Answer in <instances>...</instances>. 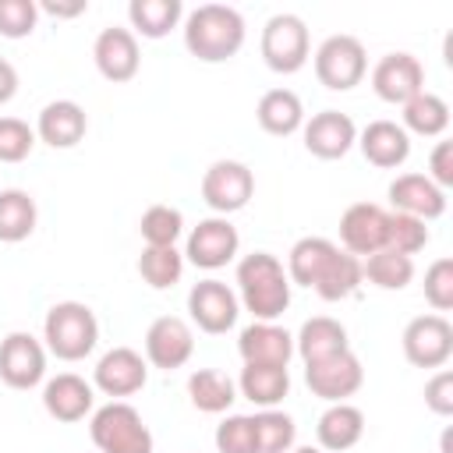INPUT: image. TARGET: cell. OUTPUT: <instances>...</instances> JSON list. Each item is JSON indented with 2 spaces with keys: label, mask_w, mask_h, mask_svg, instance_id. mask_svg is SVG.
<instances>
[{
  "label": "cell",
  "mask_w": 453,
  "mask_h": 453,
  "mask_svg": "<svg viewBox=\"0 0 453 453\" xmlns=\"http://www.w3.org/2000/svg\"><path fill=\"white\" fill-rule=\"evenodd\" d=\"M184 46L205 64H223L244 46V18L226 4H202L188 14Z\"/></svg>",
  "instance_id": "obj_1"
},
{
  "label": "cell",
  "mask_w": 453,
  "mask_h": 453,
  "mask_svg": "<svg viewBox=\"0 0 453 453\" xmlns=\"http://www.w3.org/2000/svg\"><path fill=\"white\" fill-rule=\"evenodd\" d=\"M237 287H241L244 308L258 322L280 319L287 311V304H290V280H287L280 258L269 255V251H251V255L241 258V265H237Z\"/></svg>",
  "instance_id": "obj_2"
},
{
  "label": "cell",
  "mask_w": 453,
  "mask_h": 453,
  "mask_svg": "<svg viewBox=\"0 0 453 453\" xmlns=\"http://www.w3.org/2000/svg\"><path fill=\"white\" fill-rule=\"evenodd\" d=\"M42 336H46L50 354H57L60 361H81L92 354V347L99 340L96 311L81 301H60L46 311Z\"/></svg>",
  "instance_id": "obj_3"
},
{
  "label": "cell",
  "mask_w": 453,
  "mask_h": 453,
  "mask_svg": "<svg viewBox=\"0 0 453 453\" xmlns=\"http://www.w3.org/2000/svg\"><path fill=\"white\" fill-rule=\"evenodd\" d=\"M88 432H92V442H96L99 453H152L149 425L124 400H113V403L99 407L92 414Z\"/></svg>",
  "instance_id": "obj_4"
},
{
  "label": "cell",
  "mask_w": 453,
  "mask_h": 453,
  "mask_svg": "<svg viewBox=\"0 0 453 453\" xmlns=\"http://www.w3.org/2000/svg\"><path fill=\"white\" fill-rule=\"evenodd\" d=\"M308 25L297 14H273L262 28V60L276 74H294L308 60Z\"/></svg>",
  "instance_id": "obj_5"
},
{
  "label": "cell",
  "mask_w": 453,
  "mask_h": 453,
  "mask_svg": "<svg viewBox=\"0 0 453 453\" xmlns=\"http://www.w3.org/2000/svg\"><path fill=\"white\" fill-rule=\"evenodd\" d=\"M365 71H368V53L357 35H343V32L329 35L315 53V78L333 92H347L361 85Z\"/></svg>",
  "instance_id": "obj_6"
},
{
  "label": "cell",
  "mask_w": 453,
  "mask_h": 453,
  "mask_svg": "<svg viewBox=\"0 0 453 453\" xmlns=\"http://www.w3.org/2000/svg\"><path fill=\"white\" fill-rule=\"evenodd\" d=\"M453 354V326L446 315H418L403 329V357L414 368H442Z\"/></svg>",
  "instance_id": "obj_7"
},
{
  "label": "cell",
  "mask_w": 453,
  "mask_h": 453,
  "mask_svg": "<svg viewBox=\"0 0 453 453\" xmlns=\"http://www.w3.org/2000/svg\"><path fill=\"white\" fill-rule=\"evenodd\" d=\"M255 195V173L237 159H219L202 177V198L216 212H237Z\"/></svg>",
  "instance_id": "obj_8"
},
{
  "label": "cell",
  "mask_w": 453,
  "mask_h": 453,
  "mask_svg": "<svg viewBox=\"0 0 453 453\" xmlns=\"http://www.w3.org/2000/svg\"><path fill=\"white\" fill-rule=\"evenodd\" d=\"M304 382L315 396L329 400V403H343L347 396H354L365 382V368L361 361L350 354V350H340L333 357H322V361H311L304 365Z\"/></svg>",
  "instance_id": "obj_9"
},
{
  "label": "cell",
  "mask_w": 453,
  "mask_h": 453,
  "mask_svg": "<svg viewBox=\"0 0 453 453\" xmlns=\"http://www.w3.org/2000/svg\"><path fill=\"white\" fill-rule=\"evenodd\" d=\"M372 88L382 103H407L418 92H425V67L418 64V57L411 53H386L375 67H372Z\"/></svg>",
  "instance_id": "obj_10"
},
{
  "label": "cell",
  "mask_w": 453,
  "mask_h": 453,
  "mask_svg": "<svg viewBox=\"0 0 453 453\" xmlns=\"http://www.w3.org/2000/svg\"><path fill=\"white\" fill-rule=\"evenodd\" d=\"M46 375V350L28 333H11L0 343V379L11 389H32Z\"/></svg>",
  "instance_id": "obj_11"
},
{
  "label": "cell",
  "mask_w": 453,
  "mask_h": 453,
  "mask_svg": "<svg viewBox=\"0 0 453 453\" xmlns=\"http://www.w3.org/2000/svg\"><path fill=\"white\" fill-rule=\"evenodd\" d=\"M386 223H389V212L375 202H354L343 216H340V241H343V251L350 255H375L379 248H386Z\"/></svg>",
  "instance_id": "obj_12"
},
{
  "label": "cell",
  "mask_w": 453,
  "mask_h": 453,
  "mask_svg": "<svg viewBox=\"0 0 453 453\" xmlns=\"http://www.w3.org/2000/svg\"><path fill=\"white\" fill-rule=\"evenodd\" d=\"M188 311H191V322L202 329V333H212V336H219V333H226L234 322H237V297H234V290L226 287V283H219V280H202V283H195L191 287V294H188Z\"/></svg>",
  "instance_id": "obj_13"
},
{
  "label": "cell",
  "mask_w": 453,
  "mask_h": 453,
  "mask_svg": "<svg viewBox=\"0 0 453 453\" xmlns=\"http://www.w3.org/2000/svg\"><path fill=\"white\" fill-rule=\"evenodd\" d=\"M92 60L99 67V74L113 85L120 81H131L138 74V64H142V53H138V39L131 28H103L96 35V46H92Z\"/></svg>",
  "instance_id": "obj_14"
},
{
  "label": "cell",
  "mask_w": 453,
  "mask_h": 453,
  "mask_svg": "<svg viewBox=\"0 0 453 453\" xmlns=\"http://www.w3.org/2000/svg\"><path fill=\"white\" fill-rule=\"evenodd\" d=\"M191 350H195V336H191L188 322L177 315L156 319L145 333V357L152 368H163V372L180 368V365H188Z\"/></svg>",
  "instance_id": "obj_15"
},
{
  "label": "cell",
  "mask_w": 453,
  "mask_h": 453,
  "mask_svg": "<svg viewBox=\"0 0 453 453\" xmlns=\"http://www.w3.org/2000/svg\"><path fill=\"white\" fill-rule=\"evenodd\" d=\"M145 379H149V365L131 347H113L96 365V386L106 396H131L145 386Z\"/></svg>",
  "instance_id": "obj_16"
},
{
  "label": "cell",
  "mask_w": 453,
  "mask_h": 453,
  "mask_svg": "<svg viewBox=\"0 0 453 453\" xmlns=\"http://www.w3.org/2000/svg\"><path fill=\"white\" fill-rule=\"evenodd\" d=\"M354 142H357V127L340 110H322L304 127V149L319 159H343Z\"/></svg>",
  "instance_id": "obj_17"
},
{
  "label": "cell",
  "mask_w": 453,
  "mask_h": 453,
  "mask_svg": "<svg viewBox=\"0 0 453 453\" xmlns=\"http://www.w3.org/2000/svg\"><path fill=\"white\" fill-rule=\"evenodd\" d=\"M237 244H241V237H237L234 223H226V219H202L191 230L184 255L198 269H219V265H226L237 255Z\"/></svg>",
  "instance_id": "obj_18"
},
{
  "label": "cell",
  "mask_w": 453,
  "mask_h": 453,
  "mask_svg": "<svg viewBox=\"0 0 453 453\" xmlns=\"http://www.w3.org/2000/svg\"><path fill=\"white\" fill-rule=\"evenodd\" d=\"M389 202H393V212H407V216H418V219H439L446 212V195L439 184H432L425 173H400L393 184H389Z\"/></svg>",
  "instance_id": "obj_19"
},
{
  "label": "cell",
  "mask_w": 453,
  "mask_h": 453,
  "mask_svg": "<svg viewBox=\"0 0 453 453\" xmlns=\"http://www.w3.org/2000/svg\"><path fill=\"white\" fill-rule=\"evenodd\" d=\"M237 350L244 357V365H276V368H287L290 354H294V336L273 322H251L241 340H237Z\"/></svg>",
  "instance_id": "obj_20"
},
{
  "label": "cell",
  "mask_w": 453,
  "mask_h": 453,
  "mask_svg": "<svg viewBox=\"0 0 453 453\" xmlns=\"http://www.w3.org/2000/svg\"><path fill=\"white\" fill-rule=\"evenodd\" d=\"M92 386L81 379V375H74V372H60L57 379H50L46 382V389H42V407H46V414L50 418H57V421H64V425H71V421H81L88 411H92Z\"/></svg>",
  "instance_id": "obj_21"
},
{
  "label": "cell",
  "mask_w": 453,
  "mask_h": 453,
  "mask_svg": "<svg viewBox=\"0 0 453 453\" xmlns=\"http://www.w3.org/2000/svg\"><path fill=\"white\" fill-rule=\"evenodd\" d=\"M35 131L50 149H74L88 131V117L74 99H57L42 106Z\"/></svg>",
  "instance_id": "obj_22"
},
{
  "label": "cell",
  "mask_w": 453,
  "mask_h": 453,
  "mask_svg": "<svg viewBox=\"0 0 453 453\" xmlns=\"http://www.w3.org/2000/svg\"><path fill=\"white\" fill-rule=\"evenodd\" d=\"M361 152H365V159L372 163V166H379V170H396L400 163H407V156H411V138H407V131L400 127V124H393V120H372L365 131H361Z\"/></svg>",
  "instance_id": "obj_23"
},
{
  "label": "cell",
  "mask_w": 453,
  "mask_h": 453,
  "mask_svg": "<svg viewBox=\"0 0 453 453\" xmlns=\"http://www.w3.org/2000/svg\"><path fill=\"white\" fill-rule=\"evenodd\" d=\"M315 435H319V446L329 449V453H347L361 442L365 435V414L354 407V403H333L319 425H315Z\"/></svg>",
  "instance_id": "obj_24"
},
{
  "label": "cell",
  "mask_w": 453,
  "mask_h": 453,
  "mask_svg": "<svg viewBox=\"0 0 453 453\" xmlns=\"http://www.w3.org/2000/svg\"><path fill=\"white\" fill-rule=\"evenodd\" d=\"M294 350L304 357V365L322 361V357H333L340 350H350L347 347V329L336 319H329V315H315V319H308L301 326V333L294 340Z\"/></svg>",
  "instance_id": "obj_25"
},
{
  "label": "cell",
  "mask_w": 453,
  "mask_h": 453,
  "mask_svg": "<svg viewBox=\"0 0 453 453\" xmlns=\"http://www.w3.org/2000/svg\"><path fill=\"white\" fill-rule=\"evenodd\" d=\"M255 117H258V127H262V131H269V134H276V138H287V134H294V131L301 127L304 106H301L297 92H290V88H269V92L258 99Z\"/></svg>",
  "instance_id": "obj_26"
},
{
  "label": "cell",
  "mask_w": 453,
  "mask_h": 453,
  "mask_svg": "<svg viewBox=\"0 0 453 453\" xmlns=\"http://www.w3.org/2000/svg\"><path fill=\"white\" fill-rule=\"evenodd\" d=\"M361 258L357 255H350V251H333V258L326 262V269L319 273V280H315V294L322 297V301H343V297H350L357 287H361Z\"/></svg>",
  "instance_id": "obj_27"
},
{
  "label": "cell",
  "mask_w": 453,
  "mask_h": 453,
  "mask_svg": "<svg viewBox=\"0 0 453 453\" xmlns=\"http://www.w3.org/2000/svg\"><path fill=\"white\" fill-rule=\"evenodd\" d=\"M241 393L258 403L262 411L283 403V396L290 393V375L287 368H276V365H244L241 368Z\"/></svg>",
  "instance_id": "obj_28"
},
{
  "label": "cell",
  "mask_w": 453,
  "mask_h": 453,
  "mask_svg": "<svg viewBox=\"0 0 453 453\" xmlns=\"http://www.w3.org/2000/svg\"><path fill=\"white\" fill-rule=\"evenodd\" d=\"M35 223H39V209L28 191H18V188L0 191V241L4 244H18L32 237Z\"/></svg>",
  "instance_id": "obj_29"
},
{
  "label": "cell",
  "mask_w": 453,
  "mask_h": 453,
  "mask_svg": "<svg viewBox=\"0 0 453 453\" xmlns=\"http://www.w3.org/2000/svg\"><path fill=\"white\" fill-rule=\"evenodd\" d=\"M184 14V4L180 0H131L127 7V18H131V28L145 39H163L177 28Z\"/></svg>",
  "instance_id": "obj_30"
},
{
  "label": "cell",
  "mask_w": 453,
  "mask_h": 453,
  "mask_svg": "<svg viewBox=\"0 0 453 453\" xmlns=\"http://www.w3.org/2000/svg\"><path fill=\"white\" fill-rule=\"evenodd\" d=\"M336 244L326 241V237H301L294 248H290V258H287V280H294L297 287H315L319 273L326 269V262L333 258Z\"/></svg>",
  "instance_id": "obj_31"
},
{
  "label": "cell",
  "mask_w": 453,
  "mask_h": 453,
  "mask_svg": "<svg viewBox=\"0 0 453 453\" xmlns=\"http://www.w3.org/2000/svg\"><path fill=\"white\" fill-rule=\"evenodd\" d=\"M361 276H368V283H375L379 290H403L414 280V262H411V255L379 248L375 255H368L361 262Z\"/></svg>",
  "instance_id": "obj_32"
},
{
  "label": "cell",
  "mask_w": 453,
  "mask_h": 453,
  "mask_svg": "<svg viewBox=\"0 0 453 453\" xmlns=\"http://www.w3.org/2000/svg\"><path fill=\"white\" fill-rule=\"evenodd\" d=\"M403 124L414 131V134H425V138H435L449 127V106L446 99H439L435 92H418L414 99L403 103ZM403 127V131H407Z\"/></svg>",
  "instance_id": "obj_33"
},
{
  "label": "cell",
  "mask_w": 453,
  "mask_h": 453,
  "mask_svg": "<svg viewBox=\"0 0 453 453\" xmlns=\"http://www.w3.org/2000/svg\"><path fill=\"white\" fill-rule=\"evenodd\" d=\"M188 396H191V403L198 411L219 414V411H226L234 403V382L216 368H198L188 379Z\"/></svg>",
  "instance_id": "obj_34"
},
{
  "label": "cell",
  "mask_w": 453,
  "mask_h": 453,
  "mask_svg": "<svg viewBox=\"0 0 453 453\" xmlns=\"http://www.w3.org/2000/svg\"><path fill=\"white\" fill-rule=\"evenodd\" d=\"M251 425H255V446H258V453H287L294 446L297 425H294L290 414L269 407V411L255 414Z\"/></svg>",
  "instance_id": "obj_35"
},
{
  "label": "cell",
  "mask_w": 453,
  "mask_h": 453,
  "mask_svg": "<svg viewBox=\"0 0 453 453\" xmlns=\"http://www.w3.org/2000/svg\"><path fill=\"white\" fill-rule=\"evenodd\" d=\"M138 273L152 290H166L180 280L184 273V258L177 248H145L138 258Z\"/></svg>",
  "instance_id": "obj_36"
},
{
  "label": "cell",
  "mask_w": 453,
  "mask_h": 453,
  "mask_svg": "<svg viewBox=\"0 0 453 453\" xmlns=\"http://www.w3.org/2000/svg\"><path fill=\"white\" fill-rule=\"evenodd\" d=\"M138 230L145 237V248H173V241L184 230V216L177 209H170V205H149L142 212Z\"/></svg>",
  "instance_id": "obj_37"
},
{
  "label": "cell",
  "mask_w": 453,
  "mask_h": 453,
  "mask_svg": "<svg viewBox=\"0 0 453 453\" xmlns=\"http://www.w3.org/2000/svg\"><path fill=\"white\" fill-rule=\"evenodd\" d=\"M428 226L425 219L418 216H407V212H389V223H386V248L400 251V255H414L428 244Z\"/></svg>",
  "instance_id": "obj_38"
},
{
  "label": "cell",
  "mask_w": 453,
  "mask_h": 453,
  "mask_svg": "<svg viewBox=\"0 0 453 453\" xmlns=\"http://www.w3.org/2000/svg\"><path fill=\"white\" fill-rule=\"evenodd\" d=\"M39 25V4L35 0H0V35L4 39H25Z\"/></svg>",
  "instance_id": "obj_39"
},
{
  "label": "cell",
  "mask_w": 453,
  "mask_h": 453,
  "mask_svg": "<svg viewBox=\"0 0 453 453\" xmlns=\"http://www.w3.org/2000/svg\"><path fill=\"white\" fill-rule=\"evenodd\" d=\"M35 145V131L18 117H0V163H21L28 159Z\"/></svg>",
  "instance_id": "obj_40"
},
{
  "label": "cell",
  "mask_w": 453,
  "mask_h": 453,
  "mask_svg": "<svg viewBox=\"0 0 453 453\" xmlns=\"http://www.w3.org/2000/svg\"><path fill=\"white\" fill-rule=\"evenodd\" d=\"M425 301L439 311L453 308V258H435L425 273Z\"/></svg>",
  "instance_id": "obj_41"
},
{
  "label": "cell",
  "mask_w": 453,
  "mask_h": 453,
  "mask_svg": "<svg viewBox=\"0 0 453 453\" xmlns=\"http://www.w3.org/2000/svg\"><path fill=\"white\" fill-rule=\"evenodd\" d=\"M216 449H219V453H258L251 418H244V414L226 418V421L216 428Z\"/></svg>",
  "instance_id": "obj_42"
},
{
  "label": "cell",
  "mask_w": 453,
  "mask_h": 453,
  "mask_svg": "<svg viewBox=\"0 0 453 453\" xmlns=\"http://www.w3.org/2000/svg\"><path fill=\"white\" fill-rule=\"evenodd\" d=\"M425 407L439 418L453 414V372H435L425 382Z\"/></svg>",
  "instance_id": "obj_43"
},
{
  "label": "cell",
  "mask_w": 453,
  "mask_h": 453,
  "mask_svg": "<svg viewBox=\"0 0 453 453\" xmlns=\"http://www.w3.org/2000/svg\"><path fill=\"white\" fill-rule=\"evenodd\" d=\"M428 180L439 188H453V142H439L428 156Z\"/></svg>",
  "instance_id": "obj_44"
},
{
  "label": "cell",
  "mask_w": 453,
  "mask_h": 453,
  "mask_svg": "<svg viewBox=\"0 0 453 453\" xmlns=\"http://www.w3.org/2000/svg\"><path fill=\"white\" fill-rule=\"evenodd\" d=\"M39 11H46L50 18H78L88 11V4L85 0H42Z\"/></svg>",
  "instance_id": "obj_45"
},
{
  "label": "cell",
  "mask_w": 453,
  "mask_h": 453,
  "mask_svg": "<svg viewBox=\"0 0 453 453\" xmlns=\"http://www.w3.org/2000/svg\"><path fill=\"white\" fill-rule=\"evenodd\" d=\"M18 92V71L0 57V103H7Z\"/></svg>",
  "instance_id": "obj_46"
},
{
  "label": "cell",
  "mask_w": 453,
  "mask_h": 453,
  "mask_svg": "<svg viewBox=\"0 0 453 453\" xmlns=\"http://www.w3.org/2000/svg\"><path fill=\"white\" fill-rule=\"evenodd\" d=\"M439 453H453V428L442 432V439H439Z\"/></svg>",
  "instance_id": "obj_47"
},
{
  "label": "cell",
  "mask_w": 453,
  "mask_h": 453,
  "mask_svg": "<svg viewBox=\"0 0 453 453\" xmlns=\"http://www.w3.org/2000/svg\"><path fill=\"white\" fill-rule=\"evenodd\" d=\"M294 453H322V449H311V446H304V449H294Z\"/></svg>",
  "instance_id": "obj_48"
}]
</instances>
